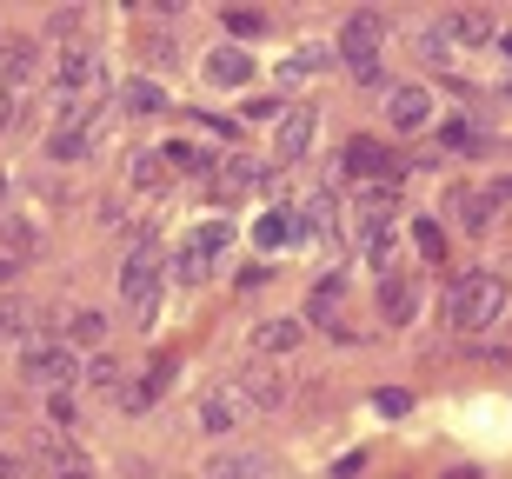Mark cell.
<instances>
[{"mask_svg": "<svg viewBox=\"0 0 512 479\" xmlns=\"http://www.w3.org/2000/svg\"><path fill=\"white\" fill-rule=\"evenodd\" d=\"M34 87H40V47L34 40H14L7 60H0V134L34 107Z\"/></svg>", "mask_w": 512, "mask_h": 479, "instance_id": "7a4b0ae2", "label": "cell"}, {"mask_svg": "<svg viewBox=\"0 0 512 479\" xmlns=\"http://www.w3.org/2000/svg\"><path fill=\"white\" fill-rule=\"evenodd\" d=\"M20 380L40 386V393H67V386L80 380V353L60 340H27V353H20Z\"/></svg>", "mask_w": 512, "mask_h": 479, "instance_id": "5b68a950", "label": "cell"}, {"mask_svg": "<svg viewBox=\"0 0 512 479\" xmlns=\"http://www.w3.org/2000/svg\"><path fill=\"white\" fill-rule=\"evenodd\" d=\"M54 479H94V473H87V460L74 453V460H60V473H54Z\"/></svg>", "mask_w": 512, "mask_h": 479, "instance_id": "74e56055", "label": "cell"}, {"mask_svg": "<svg viewBox=\"0 0 512 479\" xmlns=\"http://www.w3.org/2000/svg\"><path fill=\"white\" fill-rule=\"evenodd\" d=\"M0 193H7V173H0Z\"/></svg>", "mask_w": 512, "mask_h": 479, "instance_id": "b9f144b4", "label": "cell"}, {"mask_svg": "<svg viewBox=\"0 0 512 479\" xmlns=\"http://www.w3.org/2000/svg\"><path fill=\"white\" fill-rule=\"evenodd\" d=\"M340 300H346V280H340V273H326L320 287H313V300H306L313 326H333V320H340Z\"/></svg>", "mask_w": 512, "mask_h": 479, "instance_id": "cb8c5ba5", "label": "cell"}, {"mask_svg": "<svg viewBox=\"0 0 512 479\" xmlns=\"http://www.w3.org/2000/svg\"><path fill=\"white\" fill-rule=\"evenodd\" d=\"M167 380H173V353H160V360L147 366V380H140V386L127 393V406H147V400H160V393H167Z\"/></svg>", "mask_w": 512, "mask_h": 479, "instance_id": "d4e9b609", "label": "cell"}, {"mask_svg": "<svg viewBox=\"0 0 512 479\" xmlns=\"http://www.w3.org/2000/svg\"><path fill=\"white\" fill-rule=\"evenodd\" d=\"M413 247L426 253V260H439V253H446V240H439V227H433V220H413Z\"/></svg>", "mask_w": 512, "mask_h": 479, "instance_id": "d6a6232c", "label": "cell"}, {"mask_svg": "<svg viewBox=\"0 0 512 479\" xmlns=\"http://www.w3.org/2000/svg\"><path fill=\"white\" fill-rule=\"evenodd\" d=\"M333 67V47H320V40H306V47H293V54L273 67V80L280 87H300V80H313V74H326Z\"/></svg>", "mask_w": 512, "mask_h": 479, "instance_id": "9a60e30c", "label": "cell"}, {"mask_svg": "<svg viewBox=\"0 0 512 479\" xmlns=\"http://www.w3.org/2000/svg\"><path fill=\"white\" fill-rule=\"evenodd\" d=\"M406 406H413V400H406V393H399V386H386V393H380V413H386V420H399V413H406Z\"/></svg>", "mask_w": 512, "mask_h": 479, "instance_id": "8d00e7d4", "label": "cell"}, {"mask_svg": "<svg viewBox=\"0 0 512 479\" xmlns=\"http://www.w3.org/2000/svg\"><path fill=\"white\" fill-rule=\"evenodd\" d=\"M413 54H419V67H453V40L439 34V27H419Z\"/></svg>", "mask_w": 512, "mask_h": 479, "instance_id": "83f0119b", "label": "cell"}, {"mask_svg": "<svg viewBox=\"0 0 512 479\" xmlns=\"http://www.w3.org/2000/svg\"><path fill=\"white\" fill-rule=\"evenodd\" d=\"M233 386H240V400H247L253 413H280L286 406V373H273V366H247Z\"/></svg>", "mask_w": 512, "mask_h": 479, "instance_id": "4fadbf2b", "label": "cell"}, {"mask_svg": "<svg viewBox=\"0 0 512 479\" xmlns=\"http://www.w3.org/2000/svg\"><path fill=\"white\" fill-rule=\"evenodd\" d=\"M100 333H107V313H94V307L67 320V340H74V346H100Z\"/></svg>", "mask_w": 512, "mask_h": 479, "instance_id": "4dcf8cb0", "label": "cell"}, {"mask_svg": "<svg viewBox=\"0 0 512 479\" xmlns=\"http://www.w3.org/2000/svg\"><path fill=\"white\" fill-rule=\"evenodd\" d=\"M100 147V127H47V154L60 160V167H74V160H87Z\"/></svg>", "mask_w": 512, "mask_h": 479, "instance_id": "ac0fdd59", "label": "cell"}, {"mask_svg": "<svg viewBox=\"0 0 512 479\" xmlns=\"http://www.w3.org/2000/svg\"><path fill=\"white\" fill-rule=\"evenodd\" d=\"M386 127H393V134H419V127H433V87H419V80L386 87Z\"/></svg>", "mask_w": 512, "mask_h": 479, "instance_id": "ba28073f", "label": "cell"}, {"mask_svg": "<svg viewBox=\"0 0 512 479\" xmlns=\"http://www.w3.org/2000/svg\"><path fill=\"white\" fill-rule=\"evenodd\" d=\"M313 134H320V114H313V107H286L280 127H273V160H280V167L306 160L313 154Z\"/></svg>", "mask_w": 512, "mask_h": 479, "instance_id": "8fae6325", "label": "cell"}, {"mask_svg": "<svg viewBox=\"0 0 512 479\" xmlns=\"http://www.w3.org/2000/svg\"><path fill=\"white\" fill-rule=\"evenodd\" d=\"M227 240H233V227L227 220H200V227L173 247V273L180 280H207L213 267H220V253H227Z\"/></svg>", "mask_w": 512, "mask_h": 479, "instance_id": "8992f818", "label": "cell"}, {"mask_svg": "<svg viewBox=\"0 0 512 479\" xmlns=\"http://www.w3.org/2000/svg\"><path fill=\"white\" fill-rule=\"evenodd\" d=\"M0 426H7V406H0Z\"/></svg>", "mask_w": 512, "mask_h": 479, "instance_id": "7bdbcfd3", "label": "cell"}, {"mask_svg": "<svg viewBox=\"0 0 512 479\" xmlns=\"http://www.w3.org/2000/svg\"><path fill=\"white\" fill-rule=\"evenodd\" d=\"M120 107H127V114H167V87H160L153 74H140V80L120 87Z\"/></svg>", "mask_w": 512, "mask_h": 479, "instance_id": "7402d4cb", "label": "cell"}, {"mask_svg": "<svg viewBox=\"0 0 512 479\" xmlns=\"http://www.w3.org/2000/svg\"><path fill=\"white\" fill-rule=\"evenodd\" d=\"M7 273H14V267H7V260H0V280H7Z\"/></svg>", "mask_w": 512, "mask_h": 479, "instance_id": "60d3db41", "label": "cell"}, {"mask_svg": "<svg viewBox=\"0 0 512 479\" xmlns=\"http://www.w3.org/2000/svg\"><path fill=\"white\" fill-rule=\"evenodd\" d=\"M393 213H399V180H366L360 193H353V233H380L393 227Z\"/></svg>", "mask_w": 512, "mask_h": 479, "instance_id": "9c48e42d", "label": "cell"}, {"mask_svg": "<svg viewBox=\"0 0 512 479\" xmlns=\"http://www.w3.org/2000/svg\"><path fill=\"white\" fill-rule=\"evenodd\" d=\"M413 307H419L413 273H386V280H380V313H386V326H406V320H413Z\"/></svg>", "mask_w": 512, "mask_h": 479, "instance_id": "e0dca14e", "label": "cell"}, {"mask_svg": "<svg viewBox=\"0 0 512 479\" xmlns=\"http://www.w3.org/2000/svg\"><path fill=\"white\" fill-rule=\"evenodd\" d=\"M380 40H386V20L380 14H346V27H340V47H333V54L346 60V74L360 80V87H373V80H380Z\"/></svg>", "mask_w": 512, "mask_h": 479, "instance_id": "277c9868", "label": "cell"}, {"mask_svg": "<svg viewBox=\"0 0 512 479\" xmlns=\"http://www.w3.org/2000/svg\"><path fill=\"white\" fill-rule=\"evenodd\" d=\"M227 34L233 40H260L266 34V14H253V7H227Z\"/></svg>", "mask_w": 512, "mask_h": 479, "instance_id": "1f68e13d", "label": "cell"}, {"mask_svg": "<svg viewBox=\"0 0 512 479\" xmlns=\"http://www.w3.org/2000/svg\"><path fill=\"white\" fill-rule=\"evenodd\" d=\"M20 320H27V307H20V300H0V340H14Z\"/></svg>", "mask_w": 512, "mask_h": 479, "instance_id": "e575fe53", "label": "cell"}, {"mask_svg": "<svg viewBox=\"0 0 512 479\" xmlns=\"http://www.w3.org/2000/svg\"><path fill=\"white\" fill-rule=\"evenodd\" d=\"M240 114H247V120H273V127H280V114H286V107H280V100H247Z\"/></svg>", "mask_w": 512, "mask_h": 479, "instance_id": "d590c367", "label": "cell"}, {"mask_svg": "<svg viewBox=\"0 0 512 479\" xmlns=\"http://www.w3.org/2000/svg\"><path fill=\"white\" fill-rule=\"evenodd\" d=\"M47 74H54V94H67V100H80V94H107V67H100L94 47H60Z\"/></svg>", "mask_w": 512, "mask_h": 479, "instance_id": "52a82bcc", "label": "cell"}, {"mask_svg": "<svg viewBox=\"0 0 512 479\" xmlns=\"http://www.w3.org/2000/svg\"><path fill=\"white\" fill-rule=\"evenodd\" d=\"M0 247H7V253H20V260H27V253L40 247L34 220H20V213H7V220H0Z\"/></svg>", "mask_w": 512, "mask_h": 479, "instance_id": "f1b7e54d", "label": "cell"}, {"mask_svg": "<svg viewBox=\"0 0 512 479\" xmlns=\"http://www.w3.org/2000/svg\"><path fill=\"white\" fill-rule=\"evenodd\" d=\"M340 160H346V173H353L360 187H366V180H399V173H406L393 154H386V140H366V134L346 140V154H340Z\"/></svg>", "mask_w": 512, "mask_h": 479, "instance_id": "7c38bea8", "label": "cell"}, {"mask_svg": "<svg viewBox=\"0 0 512 479\" xmlns=\"http://www.w3.org/2000/svg\"><path fill=\"white\" fill-rule=\"evenodd\" d=\"M293 240H320L333 247V193H306L293 207Z\"/></svg>", "mask_w": 512, "mask_h": 479, "instance_id": "5bb4252c", "label": "cell"}, {"mask_svg": "<svg viewBox=\"0 0 512 479\" xmlns=\"http://www.w3.org/2000/svg\"><path fill=\"white\" fill-rule=\"evenodd\" d=\"M14 473H20V466H14V460H7V453H0V479H14Z\"/></svg>", "mask_w": 512, "mask_h": 479, "instance_id": "ab89813d", "label": "cell"}, {"mask_svg": "<svg viewBox=\"0 0 512 479\" xmlns=\"http://www.w3.org/2000/svg\"><path fill=\"white\" fill-rule=\"evenodd\" d=\"M247 413H253V406L240 400V386L220 380V386H207V400H200V433H207V440H227Z\"/></svg>", "mask_w": 512, "mask_h": 479, "instance_id": "30bf717a", "label": "cell"}, {"mask_svg": "<svg viewBox=\"0 0 512 479\" xmlns=\"http://www.w3.org/2000/svg\"><path fill=\"white\" fill-rule=\"evenodd\" d=\"M207 479H266V460L260 453H227V460H213Z\"/></svg>", "mask_w": 512, "mask_h": 479, "instance_id": "4316f807", "label": "cell"}, {"mask_svg": "<svg viewBox=\"0 0 512 479\" xmlns=\"http://www.w3.org/2000/svg\"><path fill=\"white\" fill-rule=\"evenodd\" d=\"M499 313H506V287H499L493 273L459 280L453 300H446V320H453L459 333H486V326H499Z\"/></svg>", "mask_w": 512, "mask_h": 479, "instance_id": "3957f363", "label": "cell"}, {"mask_svg": "<svg viewBox=\"0 0 512 479\" xmlns=\"http://www.w3.org/2000/svg\"><path fill=\"white\" fill-rule=\"evenodd\" d=\"M439 34L453 40V47H486V40H499V27H493V14H466V7H459V14H446L439 20Z\"/></svg>", "mask_w": 512, "mask_h": 479, "instance_id": "2e32d148", "label": "cell"}, {"mask_svg": "<svg viewBox=\"0 0 512 479\" xmlns=\"http://www.w3.org/2000/svg\"><path fill=\"white\" fill-rule=\"evenodd\" d=\"M80 380L94 386V393H114V386H120V360H114V353H94V360L80 366Z\"/></svg>", "mask_w": 512, "mask_h": 479, "instance_id": "f546056e", "label": "cell"}, {"mask_svg": "<svg viewBox=\"0 0 512 479\" xmlns=\"http://www.w3.org/2000/svg\"><path fill=\"white\" fill-rule=\"evenodd\" d=\"M160 180H167V167H160L153 154H140V160H133V187H160Z\"/></svg>", "mask_w": 512, "mask_h": 479, "instance_id": "836d02e7", "label": "cell"}, {"mask_svg": "<svg viewBox=\"0 0 512 479\" xmlns=\"http://www.w3.org/2000/svg\"><path fill=\"white\" fill-rule=\"evenodd\" d=\"M446 213H453V220H459L466 233H479L486 220H493V200H486V193H473V187H453V200H446Z\"/></svg>", "mask_w": 512, "mask_h": 479, "instance_id": "603a6c76", "label": "cell"}, {"mask_svg": "<svg viewBox=\"0 0 512 479\" xmlns=\"http://www.w3.org/2000/svg\"><path fill=\"white\" fill-rule=\"evenodd\" d=\"M120 300H127L133 326H147L160 320V300H167V280H160V233H140L127 253V267H120Z\"/></svg>", "mask_w": 512, "mask_h": 479, "instance_id": "6da1fadb", "label": "cell"}, {"mask_svg": "<svg viewBox=\"0 0 512 479\" xmlns=\"http://www.w3.org/2000/svg\"><path fill=\"white\" fill-rule=\"evenodd\" d=\"M293 240V207H266L260 220H253V253H273Z\"/></svg>", "mask_w": 512, "mask_h": 479, "instance_id": "44dd1931", "label": "cell"}, {"mask_svg": "<svg viewBox=\"0 0 512 479\" xmlns=\"http://www.w3.org/2000/svg\"><path fill=\"white\" fill-rule=\"evenodd\" d=\"M207 80H213V87H247V80H253L247 47H213V54H207Z\"/></svg>", "mask_w": 512, "mask_h": 479, "instance_id": "d6986e66", "label": "cell"}, {"mask_svg": "<svg viewBox=\"0 0 512 479\" xmlns=\"http://www.w3.org/2000/svg\"><path fill=\"white\" fill-rule=\"evenodd\" d=\"M360 247H366V267L386 280V273H393V253H399V233H393V227H380V233H366Z\"/></svg>", "mask_w": 512, "mask_h": 479, "instance_id": "484cf974", "label": "cell"}, {"mask_svg": "<svg viewBox=\"0 0 512 479\" xmlns=\"http://www.w3.org/2000/svg\"><path fill=\"white\" fill-rule=\"evenodd\" d=\"M306 340V320H266V326H253V353H293V346Z\"/></svg>", "mask_w": 512, "mask_h": 479, "instance_id": "ffe728a7", "label": "cell"}, {"mask_svg": "<svg viewBox=\"0 0 512 479\" xmlns=\"http://www.w3.org/2000/svg\"><path fill=\"white\" fill-rule=\"evenodd\" d=\"M486 200H493V207H499V200H512V173H499V180H493V193H486Z\"/></svg>", "mask_w": 512, "mask_h": 479, "instance_id": "f35d334b", "label": "cell"}]
</instances>
